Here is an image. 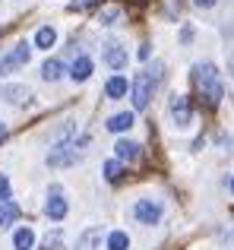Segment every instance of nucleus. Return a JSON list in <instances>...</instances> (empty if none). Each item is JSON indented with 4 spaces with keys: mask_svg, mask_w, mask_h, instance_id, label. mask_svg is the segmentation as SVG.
Instances as JSON below:
<instances>
[{
    "mask_svg": "<svg viewBox=\"0 0 234 250\" xmlns=\"http://www.w3.org/2000/svg\"><path fill=\"white\" fill-rule=\"evenodd\" d=\"M196 89H199V95L206 98V104L209 108H215L218 102H222V95H225V89H222V76H218V70H215V63H196Z\"/></svg>",
    "mask_w": 234,
    "mask_h": 250,
    "instance_id": "obj_1",
    "label": "nucleus"
},
{
    "mask_svg": "<svg viewBox=\"0 0 234 250\" xmlns=\"http://www.w3.org/2000/svg\"><path fill=\"white\" fill-rule=\"evenodd\" d=\"M82 146H86V136H79V140H63L57 149H51L48 165L51 168H67V165H73V162H79L82 152H86Z\"/></svg>",
    "mask_w": 234,
    "mask_h": 250,
    "instance_id": "obj_2",
    "label": "nucleus"
},
{
    "mask_svg": "<svg viewBox=\"0 0 234 250\" xmlns=\"http://www.w3.org/2000/svg\"><path fill=\"white\" fill-rule=\"evenodd\" d=\"M152 89H155L152 76H149V73H136V80H133V108L136 111L149 108V102H152Z\"/></svg>",
    "mask_w": 234,
    "mask_h": 250,
    "instance_id": "obj_3",
    "label": "nucleus"
},
{
    "mask_svg": "<svg viewBox=\"0 0 234 250\" xmlns=\"http://www.w3.org/2000/svg\"><path fill=\"white\" fill-rule=\"evenodd\" d=\"M29 57H32V51H29V44H16V48L10 51L6 57H0V76H6V73H13V70H19V67H25L29 63Z\"/></svg>",
    "mask_w": 234,
    "mask_h": 250,
    "instance_id": "obj_4",
    "label": "nucleus"
},
{
    "mask_svg": "<svg viewBox=\"0 0 234 250\" xmlns=\"http://www.w3.org/2000/svg\"><path fill=\"white\" fill-rule=\"evenodd\" d=\"M168 108H171V117H174V124H177V127H187V124H190L193 108H190V98H187V95H174Z\"/></svg>",
    "mask_w": 234,
    "mask_h": 250,
    "instance_id": "obj_5",
    "label": "nucleus"
},
{
    "mask_svg": "<svg viewBox=\"0 0 234 250\" xmlns=\"http://www.w3.org/2000/svg\"><path fill=\"white\" fill-rule=\"evenodd\" d=\"M133 215L142 222V225H155V222L161 219V206H158V203H152V200H139V203H136V209H133Z\"/></svg>",
    "mask_w": 234,
    "mask_h": 250,
    "instance_id": "obj_6",
    "label": "nucleus"
},
{
    "mask_svg": "<svg viewBox=\"0 0 234 250\" xmlns=\"http://www.w3.org/2000/svg\"><path fill=\"white\" fill-rule=\"evenodd\" d=\"M0 95H3L6 102H13V104H22V102H29V98H32V92H29V85L3 83V85H0Z\"/></svg>",
    "mask_w": 234,
    "mask_h": 250,
    "instance_id": "obj_7",
    "label": "nucleus"
},
{
    "mask_svg": "<svg viewBox=\"0 0 234 250\" xmlns=\"http://www.w3.org/2000/svg\"><path fill=\"white\" fill-rule=\"evenodd\" d=\"M44 212H48V219H54V222H60L63 215H67V200L60 196V190H54V193H51V200H48V206H44Z\"/></svg>",
    "mask_w": 234,
    "mask_h": 250,
    "instance_id": "obj_8",
    "label": "nucleus"
},
{
    "mask_svg": "<svg viewBox=\"0 0 234 250\" xmlns=\"http://www.w3.org/2000/svg\"><path fill=\"white\" fill-rule=\"evenodd\" d=\"M89 76H92V61H89V57H76L73 67H70V80L73 83H86Z\"/></svg>",
    "mask_w": 234,
    "mask_h": 250,
    "instance_id": "obj_9",
    "label": "nucleus"
},
{
    "mask_svg": "<svg viewBox=\"0 0 234 250\" xmlns=\"http://www.w3.org/2000/svg\"><path fill=\"white\" fill-rule=\"evenodd\" d=\"M105 61H108L111 70H123L127 67V51H123L120 44H108L105 48Z\"/></svg>",
    "mask_w": 234,
    "mask_h": 250,
    "instance_id": "obj_10",
    "label": "nucleus"
},
{
    "mask_svg": "<svg viewBox=\"0 0 234 250\" xmlns=\"http://www.w3.org/2000/svg\"><path fill=\"white\" fill-rule=\"evenodd\" d=\"M114 152H117V159H120V162H136V159H139V143H130V140H117Z\"/></svg>",
    "mask_w": 234,
    "mask_h": 250,
    "instance_id": "obj_11",
    "label": "nucleus"
},
{
    "mask_svg": "<svg viewBox=\"0 0 234 250\" xmlns=\"http://www.w3.org/2000/svg\"><path fill=\"white\" fill-rule=\"evenodd\" d=\"M16 219H19V206L10 203V200H3V203H0V228L16 225Z\"/></svg>",
    "mask_w": 234,
    "mask_h": 250,
    "instance_id": "obj_12",
    "label": "nucleus"
},
{
    "mask_svg": "<svg viewBox=\"0 0 234 250\" xmlns=\"http://www.w3.org/2000/svg\"><path fill=\"white\" fill-rule=\"evenodd\" d=\"M130 127H133V114H130V111H120V114L108 117V130H111V133H123V130H130Z\"/></svg>",
    "mask_w": 234,
    "mask_h": 250,
    "instance_id": "obj_13",
    "label": "nucleus"
},
{
    "mask_svg": "<svg viewBox=\"0 0 234 250\" xmlns=\"http://www.w3.org/2000/svg\"><path fill=\"white\" fill-rule=\"evenodd\" d=\"M13 247L16 250H32L35 247V231H32V228H19V231L13 234Z\"/></svg>",
    "mask_w": 234,
    "mask_h": 250,
    "instance_id": "obj_14",
    "label": "nucleus"
},
{
    "mask_svg": "<svg viewBox=\"0 0 234 250\" xmlns=\"http://www.w3.org/2000/svg\"><path fill=\"white\" fill-rule=\"evenodd\" d=\"M98 241H101V231H98V228H89V231L79 234L76 250H95V247H98Z\"/></svg>",
    "mask_w": 234,
    "mask_h": 250,
    "instance_id": "obj_15",
    "label": "nucleus"
},
{
    "mask_svg": "<svg viewBox=\"0 0 234 250\" xmlns=\"http://www.w3.org/2000/svg\"><path fill=\"white\" fill-rule=\"evenodd\" d=\"M41 76H44L48 83H57V80L63 76V63L57 61V57H51V61H44V67H41Z\"/></svg>",
    "mask_w": 234,
    "mask_h": 250,
    "instance_id": "obj_16",
    "label": "nucleus"
},
{
    "mask_svg": "<svg viewBox=\"0 0 234 250\" xmlns=\"http://www.w3.org/2000/svg\"><path fill=\"white\" fill-rule=\"evenodd\" d=\"M105 92H108V98H123L127 95V80L123 76H111L105 85Z\"/></svg>",
    "mask_w": 234,
    "mask_h": 250,
    "instance_id": "obj_17",
    "label": "nucleus"
},
{
    "mask_svg": "<svg viewBox=\"0 0 234 250\" xmlns=\"http://www.w3.org/2000/svg\"><path fill=\"white\" fill-rule=\"evenodd\" d=\"M54 42H57V32L51 29V25H44V29H38V35H35V44L38 48H54Z\"/></svg>",
    "mask_w": 234,
    "mask_h": 250,
    "instance_id": "obj_18",
    "label": "nucleus"
},
{
    "mask_svg": "<svg viewBox=\"0 0 234 250\" xmlns=\"http://www.w3.org/2000/svg\"><path fill=\"white\" fill-rule=\"evenodd\" d=\"M108 250H130L127 231H111V234H108Z\"/></svg>",
    "mask_w": 234,
    "mask_h": 250,
    "instance_id": "obj_19",
    "label": "nucleus"
},
{
    "mask_svg": "<svg viewBox=\"0 0 234 250\" xmlns=\"http://www.w3.org/2000/svg\"><path fill=\"white\" fill-rule=\"evenodd\" d=\"M105 177L108 181H120V162H105Z\"/></svg>",
    "mask_w": 234,
    "mask_h": 250,
    "instance_id": "obj_20",
    "label": "nucleus"
},
{
    "mask_svg": "<svg viewBox=\"0 0 234 250\" xmlns=\"http://www.w3.org/2000/svg\"><path fill=\"white\" fill-rule=\"evenodd\" d=\"M3 200H10V181L0 174V203H3Z\"/></svg>",
    "mask_w": 234,
    "mask_h": 250,
    "instance_id": "obj_21",
    "label": "nucleus"
},
{
    "mask_svg": "<svg viewBox=\"0 0 234 250\" xmlns=\"http://www.w3.org/2000/svg\"><path fill=\"white\" fill-rule=\"evenodd\" d=\"M193 3H196V6H199V10H209V6H212V3H215V0H193Z\"/></svg>",
    "mask_w": 234,
    "mask_h": 250,
    "instance_id": "obj_22",
    "label": "nucleus"
},
{
    "mask_svg": "<svg viewBox=\"0 0 234 250\" xmlns=\"http://www.w3.org/2000/svg\"><path fill=\"white\" fill-rule=\"evenodd\" d=\"M86 3H92V0H73V6H86Z\"/></svg>",
    "mask_w": 234,
    "mask_h": 250,
    "instance_id": "obj_23",
    "label": "nucleus"
},
{
    "mask_svg": "<svg viewBox=\"0 0 234 250\" xmlns=\"http://www.w3.org/2000/svg\"><path fill=\"white\" fill-rule=\"evenodd\" d=\"M6 140V127H3V124H0V143H3Z\"/></svg>",
    "mask_w": 234,
    "mask_h": 250,
    "instance_id": "obj_24",
    "label": "nucleus"
},
{
    "mask_svg": "<svg viewBox=\"0 0 234 250\" xmlns=\"http://www.w3.org/2000/svg\"><path fill=\"white\" fill-rule=\"evenodd\" d=\"M231 193H234V177H231Z\"/></svg>",
    "mask_w": 234,
    "mask_h": 250,
    "instance_id": "obj_25",
    "label": "nucleus"
},
{
    "mask_svg": "<svg viewBox=\"0 0 234 250\" xmlns=\"http://www.w3.org/2000/svg\"><path fill=\"white\" fill-rule=\"evenodd\" d=\"M231 73H234V57H231Z\"/></svg>",
    "mask_w": 234,
    "mask_h": 250,
    "instance_id": "obj_26",
    "label": "nucleus"
}]
</instances>
